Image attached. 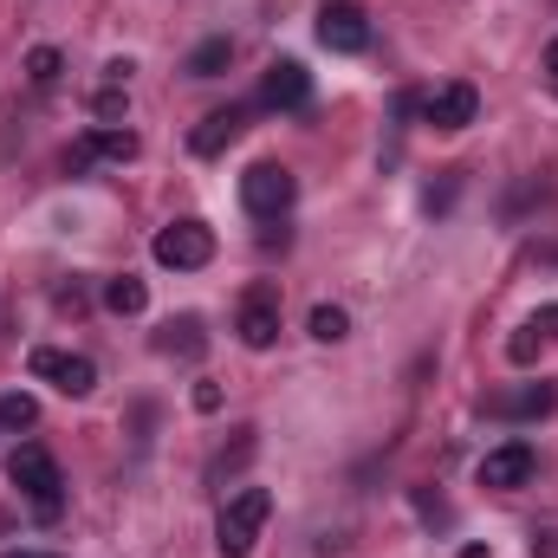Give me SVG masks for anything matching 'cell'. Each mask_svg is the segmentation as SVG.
Instances as JSON below:
<instances>
[{
  "label": "cell",
  "mask_w": 558,
  "mask_h": 558,
  "mask_svg": "<svg viewBox=\"0 0 558 558\" xmlns=\"http://www.w3.org/2000/svg\"><path fill=\"white\" fill-rule=\"evenodd\" d=\"M7 558H52V553H7Z\"/></svg>",
  "instance_id": "cell-26"
},
{
  "label": "cell",
  "mask_w": 558,
  "mask_h": 558,
  "mask_svg": "<svg viewBox=\"0 0 558 558\" xmlns=\"http://www.w3.org/2000/svg\"><path fill=\"white\" fill-rule=\"evenodd\" d=\"M131 72H137L131 59H111V65H105V85H131Z\"/></svg>",
  "instance_id": "cell-24"
},
{
  "label": "cell",
  "mask_w": 558,
  "mask_h": 558,
  "mask_svg": "<svg viewBox=\"0 0 558 558\" xmlns=\"http://www.w3.org/2000/svg\"><path fill=\"white\" fill-rule=\"evenodd\" d=\"M318 46H325V52H364V46H371V20H364L357 7H344V0H325V13H318Z\"/></svg>",
  "instance_id": "cell-7"
},
{
  "label": "cell",
  "mask_w": 558,
  "mask_h": 558,
  "mask_svg": "<svg viewBox=\"0 0 558 558\" xmlns=\"http://www.w3.org/2000/svg\"><path fill=\"white\" fill-rule=\"evenodd\" d=\"M526 325H533V331H539V338H558V305H539V312H533V318H526Z\"/></svg>",
  "instance_id": "cell-22"
},
{
  "label": "cell",
  "mask_w": 558,
  "mask_h": 558,
  "mask_svg": "<svg viewBox=\"0 0 558 558\" xmlns=\"http://www.w3.org/2000/svg\"><path fill=\"white\" fill-rule=\"evenodd\" d=\"M539 344H546V338H539L533 325H520V331L507 338V357H513V364H533V357H539Z\"/></svg>",
  "instance_id": "cell-21"
},
{
  "label": "cell",
  "mask_w": 558,
  "mask_h": 558,
  "mask_svg": "<svg viewBox=\"0 0 558 558\" xmlns=\"http://www.w3.org/2000/svg\"><path fill=\"white\" fill-rule=\"evenodd\" d=\"M546 72H553V85H558V39L546 46Z\"/></svg>",
  "instance_id": "cell-25"
},
{
  "label": "cell",
  "mask_w": 558,
  "mask_h": 558,
  "mask_svg": "<svg viewBox=\"0 0 558 558\" xmlns=\"http://www.w3.org/2000/svg\"><path fill=\"white\" fill-rule=\"evenodd\" d=\"M149 254H156V267H169V274H202V267L215 260V228L195 221V215H189V221H169Z\"/></svg>",
  "instance_id": "cell-3"
},
{
  "label": "cell",
  "mask_w": 558,
  "mask_h": 558,
  "mask_svg": "<svg viewBox=\"0 0 558 558\" xmlns=\"http://www.w3.org/2000/svg\"><path fill=\"white\" fill-rule=\"evenodd\" d=\"M105 305H111L118 318H137L143 305H149V286H143L137 274H118V279H105Z\"/></svg>",
  "instance_id": "cell-16"
},
{
  "label": "cell",
  "mask_w": 558,
  "mask_h": 558,
  "mask_svg": "<svg viewBox=\"0 0 558 558\" xmlns=\"http://www.w3.org/2000/svg\"><path fill=\"white\" fill-rule=\"evenodd\" d=\"M85 149H92V162H131V156H137V131H118V124H98V131L85 137Z\"/></svg>",
  "instance_id": "cell-14"
},
{
  "label": "cell",
  "mask_w": 558,
  "mask_h": 558,
  "mask_svg": "<svg viewBox=\"0 0 558 558\" xmlns=\"http://www.w3.org/2000/svg\"><path fill=\"white\" fill-rule=\"evenodd\" d=\"M292 195H299L292 169H279V162H247V169H241V208H247L254 221H279V215L292 208Z\"/></svg>",
  "instance_id": "cell-4"
},
{
  "label": "cell",
  "mask_w": 558,
  "mask_h": 558,
  "mask_svg": "<svg viewBox=\"0 0 558 558\" xmlns=\"http://www.w3.org/2000/svg\"><path fill=\"white\" fill-rule=\"evenodd\" d=\"M533 468H539L533 441H500V448L481 454V487H526Z\"/></svg>",
  "instance_id": "cell-8"
},
{
  "label": "cell",
  "mask_w": 558,
  "mask_h": 558,
  "mask_svg": "<svg viewBox=\"0 0 558 558\" xmlns=\"http://www.w3.org/2000/svg\"><path fill=\"white\" fill-rule=\"evenodd\" d=\"M241 131H247V111H241V105H228V111H208V118L189 131V149H195V156H221V149L241 137Z\"/></svg>",
  "instance_id": "cell-11"
},
{
  "label": "cell",
  "mask_w": 558,
  "mask_h": 558,
  "mask_svg": "<svg viewBox=\"0 0 558 558\" xmlns=\"http://www.w3.org/2000/svg\"><path fill=\"white\" fill-rule=\"evenodd\" d=\"M234 331H241L247 351H267V344H274L279 338V292L274 286H254V292L241 299V325H234Z\"/></svg>",
  "instance_id": "cell-9"
},
{
  "label": "cell",
  "mask_w": 558,
  "mask_h": 558,
  "mask_svg": "<svg viewBox=\"0 0 558 558\" xmlns=\"http://www.w3.org/2000/svg\"><path fill=\"white\" fill-rule=\"evenodd\" d=\"M274 520V494L267 487H241V494H228V507H221V520H215V546L221 558H247L260 546V526Z\"/></svg>",
  "instance_id": "cell-1"
},
{
  "label": "cell",
  "mask_w": 558,
  "mask_h": 558,
  "mask_svg": "<svg viewBox=\"0 0 558 558\" xmlns=\"http://www.w3.org/2000/svg\"><path fill=\"white\" fill-rule=\"evenodd\" d=\"M7 481L33 500V513L39 520H59V500H65V474H59V461L39 448V441H20L13 448V461H7Z\"/></svg>",
  "instance_id": "cell-2"
},
{
  "label": "cell",
  "mask_w": 558,
  "mask_h": 558,
  "mask_svg": "<svg viewBox=\"0 0 558 558\" xmlns=\"http://www.w3.org/2000/svg\"><path fill=\"white\" fill-rule=\"evenodd\" d=\"M312 338H318V344L351 338V312H344V305H312Z\"/></svg>",
  "instance_id": "cell-18"
},
{
  "label": "cell",
  "mask_w": 558,
  "mask_h": 558,
  "mask_svg": "<svg viewBox=\"0 0 558 558\" xmlns=\"http://www.w3.org/2000/svg\"><path fill=\"white\" fill-rule=\"evenodd\" d=\"M558 410V390L539 377V384H526V390H507V397H494V416H513V422H539Z\"/></svg>",
  "instance_id": "cell-12"
},
{
  "label": "cell",
  "mask_w": 558,
  "mask_h": 558,
  "mask_svg": "<svg viewBox=\"0 0 558 558\" xmlns=\"http://www.w3.org/2000/svg\"><path fill=\"white\" fill-rule=\"evenodd\" d=\"M195 410L215 416V410H221V390H215V384H195Z\"/></svg>",
  "instance_id": "cell-23"
},
{
  "label": "cell",
  "mask_w": 558,
  "mask_h": 558,
  "mask_svg": "<svg viewBox=\"0 0 558 558\" xmlns=\"http://www.w3.org/2000/svg\"><path fill=\"white\" fill-rule=\"evenodd\" d=\"M228 65H234V39H228V33H215V39H202V46L189 52V65H182V72H189V78H221Z\"/></svg>",
  "instance_id": "cell-13"
},
{
  "label": "cell",
  "mask_w": 558,
  "mask_h": 558,
  "mask_svg": "<svg viewBox=\"0 0 558 558\" xmlns=\"http://www.w3.org/2000/svg\"><path fill=\"white\" fill-rule=\"evenodd\" d=\"M26 371L46 377L59 397H92V390H98V364L78 357V351H52V344H39V351L26 357Z\"/></svg>",
  "instance_id": "cell-5"
},
{
  "label": "cell",
  "mask_w": 558,
  "mask_h": 558,
  "mask_svg": "<svg viewBox=\"0 0 558 558\" xmlns=\"http://www.w3.org/2000/svg\"><path fill=\"white\" fill-rule=\"evenodd\" d=\"M59 72H65V52H59V46H33V52H26V78H33L39 92H52Z\"/></svg>",
  "instance_id": "cell-17"
},
{
  "label": "cell",
  "mask_w": 558,
  "mask_h": 558,
  "mask_svg": "<svg viewBox=\"0 0 558 558\" xmlns=\"http://www.w3.org/2000/svg\"><path fill=\"white\" fill-rule=\"evenodd\" d=\"M260 105L267 111H305L312 105V72L299 59H274L267 78H260Z\"/></svg>",
  "instance_id": "cell-6"
},
{
  "label": "cell",
  "mask_w": 558,
  "mask_h": 558,
  "mask_svg": "<svg viewBox=\"0 0 558 558\" xmlns=\"http://www.w3.org/2000/svg\"><path fill=\"white\" fill-rule=\"evenodd\" d=\"M156 344H162L169 357H175V351H182V357H202V344H208V338H202V318H195V312H182V318H169V325H162V338H156Z\"/></svg>",
  "instance_id": "cell-15"
},
{
  "label": "cell",
  "mask_w": 558,
  "mask_h": 558,
  "mask_svg": "<svg viewBox=\"0 0 558 558\" xmlns=\"http://www.w3.org/2000/svg\"><path fill=\"white\" fill-rule=\"evenodd\" d=\"M33 422H39V403L26 390H7L0 397V428H33Z\"/></svg>",
  "instance_id": "cell-19"
},
{
  "label": "cell",
  "mask_w": 558,
  "mask_h": 558,
  "mask_svg": "<svg viewBox=\"0 0 558 558\" xmlns=\"http://www.w3.org/2000/svg\"><path fill=\"white\" fill-rule=\"evenodd\" d=\"M422 118H428L435 131H468V124L481 118V92H474V85H441V92L422 105Z\"/></svg>",
  "instance_id": "cell-10"
},
{
  "label": "cell",
  "mask_w": 558,
  "mask_h": 558,
  "mask_svg": "<svg viewBox=\"0 0 558 558\" xmlns=\"http://www.w3.org/2000/svg\"><path fill=\"white\" fill-rule=\"evenodd\" d=\"M92 118H98V124H118V118H124V85H105V92L92 98Z\"/></svg>",
  "instance_id": "cell-20"
}]
</instances>
